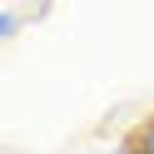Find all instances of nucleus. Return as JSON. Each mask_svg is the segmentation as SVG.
<instances>
[{
  "instance_id": "obj_1",
  "label": "nucleus",
  "mask_w": 154,
  "mask_h": 154,
  "mask_svg": "<svg viewBox=\"0 0 154 154\" xmlns=\"http://www.w3.org/2000/svg\"><path fill=\"white\" fill-rule=\"evenodd\" d=\"M129 144H134V154H154V114L139 124V129L129 134Z\"/></svg>"
},
{
  "instance_id": "obj_2",
  "label": "nucleus",
  "mask_w": 154,
  "mask_h": 154,
  "mask_svg": "<svg viewBox=\"0 0 154 154\" xmlns=\"http://www.w3.org/2000/svg\"><path fill=\"white\" fill-rule=\"evenodd\" d=\"M15 30H20V15H15V10H0V40H10Z\"/></svg>"
},
{
  "instance_id": "obj_3",
  "label": "nucleus",
  "mask_w": 154,
  "mask_h": 154,
  "mask_svg": "<svg viewBox=\"0 0 154 154\" xmlns=\"http://www.w3.org/2000/svg\"><path fill=\"white\" fill-rule=\"evenodd\" d=\"M109 154H134V144H129V139H124V144H114V149H109Z\"/></svg>"
}]
</instances>
